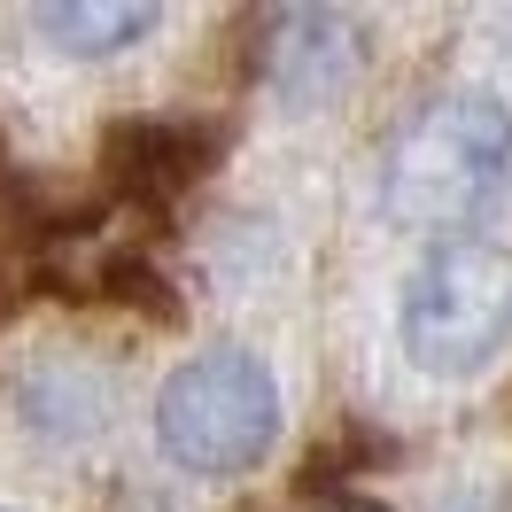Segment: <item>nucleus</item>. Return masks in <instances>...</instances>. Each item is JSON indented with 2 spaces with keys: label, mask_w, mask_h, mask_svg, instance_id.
Instances as JSON below:
<instances>
[{
  "label": "nucleus",
  "mask_w": 512,
  "mask_h": 512,
  "mask_svg": "<svg viewBox=\"0 0 512 512\" xmlns=\"http://www.w3.org/2000/svg\"><path fill=\"white\" fill-rule=\"evenodd\" d=\"M404 357L435 381H466L512 342V249L505 241H435L396 303Z\"/></svg>",
  "instance_id": "obj_3"
},
{
  "label": "nucleus",
  "mask_w": 512,
  "mask_h": 512,
  "mask_svg": "<svg viewBox=\"0 0 512 512\" xmlns=\"http://www.w3.org/2000/svg\"><path fill=\"white\" fill-rule=\"evenodd\" d=\"M512 194V109L481 86L435 94L381 156V210L412 233H458Z\"/></svg>",
  "instance_id": "obj_1"
},
{
  "label": "nucleus",
  "mask_w": 512,
  "mask_h": 512,
  "mask_svg": "<svg viewBox=\"0 0 512 512\" xmlns=\"http://www.w3.org/2000/svg\"><path fill=\"white\" fill-rule=\"evenodd\" d=\"M101 163H109L117 194L163 202V194H187L194 179L218 163V132L179 125V117H132V125H117L101 140Z\"/></svg>",
  "instance_id": "obj_5"
},
{
  "label": "nucleus",
  "mask_w": 512,
  "mask_h": 512,
  "mask_svg": "<svg viewBox=\"0 0 512 512\" xmlns=\"http://www.w3.org/2000/svg\"><path fill=\"white\" fill-rule=\"evenodd\" d=\"M365 63V32L342 8H288L272 16V39H264V86L288 101V109H319L357 78Z\"/></svg>",
  "instance_id": "obj_4"
},
{
  "label": "nucleus",
  "mask_w": 512,
  "mask_h": 512,
  "mask_svg": "<svg viewBox=\"0 0 512 512\" xmlns=\"http://www.w3.org/2000/svg\"><path fill=\"white\" fill-rule=\"evenodd\" d=\"M163 24V8L148 0H55V8H32V32L70 55V63H109Z\"/></svg>",
  "instance_id": "obj_6"
},
{
  "label": "nucleus",
  "mask_w": 512,
  "mask_h": 512,
  "mask_svg": "<svg viewBox=\"0 0 512 512\" xmlns=\"http://www.w3.org/2000/svg\"><path fill=\"white\" fill-rule=\"evenodd\" d=\"M280 443V381L256 350H202L156 388V450L194 481H233Z\"/></svg>",
  "instance_id": "obj_2"
},
{
  "label": "nucleus",
  "mask_w": 512,
  "mask_h": 512,
  "mask_svg": "<svg viewBox=\"0 0 512 512\" xmlns=\"http://www.w3.org/2000/svg\"><path fill=\"white\" fill-rule=\"evenodd\" d=\"M0 512H16V505H0Z\"/></svg>",
  "instance_id": "obj_7"
}]
</instances>
